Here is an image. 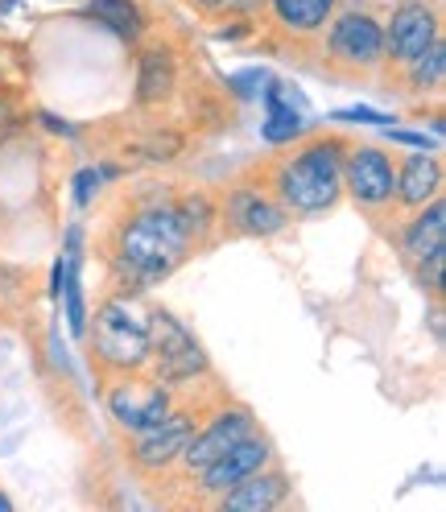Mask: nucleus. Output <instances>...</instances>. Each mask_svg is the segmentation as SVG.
<instances>
[{
    "label": "nucleus",
    "mask_w": 446,
    "mask_h": 512,
    "mask_svg": "<svg viewBox=\"0 0 446 512\" xmlns=\"http://www.w3.org/2000/svg\"><path fill=\"white\" fill-rule=\"evenodd\" d=\"M186 252H190V236L182 232L174 203H153L116 232L112 261L124 281H133V290H145V285L170 277Z\"/></svg>",
    "instance_id": "1"
},
{
    "label": "nucleus",
    "mask_w": 446,
    "mask_h": 512,
    "mask_svg": "<svg viewBox=\"0 0 446 512\" xmlns=\"http://www.w3.org/2000/svg\"><path fill=\"white\" fill-rule=\"evenodd\" d=\"M343 141L310 137L290 162L273 174V195L290 215H323L343 195Z\"/></svg>",
    "instance_id": "2"
},
{
    "label": "nucleus",
    "mask_w": 446,
    "mask_h": 512,
    "mask_svg": "<svg viewBox=\"0 0 446 512\" xmlns=\"http://www.w3.org/2000/svg\"><path fill=\"white\" fill-rule=\"evenodd\" d=\"M91 364L124 376V372H141L149 368V314L141 310L137 298H108L95 310V327H91Z\"/></svg>",
    "instance_id": "3"
},
{
    "label": "nucleus",
    "mask_w": 446,
    "mask_h": 512,
    "mask_svg": "<svg viewBox=\"0 0 446 512\" xmlns=\"http://www.w3.org/2000/svg\"><path fill=\"white\" fill-rule=\"evenodd\" d=\"M385 67V29L372 13L347 9L331 17L327 34V71L343 79H368Z\"/></svg>",
    "instance_id": "4"
},
{
    "label": "nucleus",
    "mask_w": 446,
    "mask_h": 512,
    "mask_svg": "<svg viewBox=\"0 0 446 512\" xmlns=\"http://www.w3.org/2000/svg\"><path fill=\"white\" fill-rule=\"evenodd\" d=\"M149 364L162 384H186L207 372V356H203L199 339L166 310L149 314Z\"/></svg>",
    "instance_id": "5"
},
{
    "label": "nucleus",
    "mask_w": 446,
    "mask_h": 512,
    "mask_svg": "<svg viewBox=\"0 0 446 512\" xmlns=\"http://www.w3.org/2000/svg\"><path fill=\"white\" fill-rule=\"evenodd\" d=\"M343 186L364 211L380 215L397 203V166L376 145H352L343 153Z\"/></svg>",
    "instance_id": "6"
},
{
    "label": "nucleus",
    "mask_w": 446,
    "mask_h": 512,
    "mask_svg": "<svg viewBox=\"0 0 446 512\" xmlns=\"http://www.w3.org/2000/svg\"><path fill=\"white\" fill-rule=\"evenodd\" d=\"M174 409V397H170V389L162 380H145V376H137V372H124L112 389H108V413L116 418V426H124V430H149V426H157L166 418V413Z\"/></svg>",
    "instance_id": "7"
},
{
    "label": "nucleus",
    "mask_w": 446,
    "mask_h": 512,
    "mask_svg": "<svg viewBox=\"0 0 446 512\" xmlns=\"http://www.w3.org/2000/svg\"><path fill=\"white\" fill-rule=\"evenodd\" d=\"M195 430H199V413H195V409H170L157 426L137 430V438H133V446H129V459H133L141 471L157 475V471H166V467H174V463L182 459L186 442L195 438Z\"/></svg>",
    "instance_id": "8"
},
{
    "label": "nucleus",
    "mask_w": 446,
    "mask_h": 512,
    "mask_svg": "<svg viewBox=\"0 0 446 512\" xmlns=\"http://www.w3.org/2000/svg\"><path fill=\"white\" fill-rule=\"evenodd\" d=\"M438 5L434 0H401L385 29V62L389 67H409L422 50L438 42Z\"/></svg>",
    "instance_id": "9"
},
{
    "label": "nucleus",
    "mask_w": 446,
    "mask_h": 512,
    "mask_svg": "<svg viewBox=\"0 0 446 512\" xmlns=\"http://www.w3.org/2000/svg\"><path fill=\"white\" fill-rule=\"evenodd\" d=\"M223 223L236 236H277L285 223H290V211L281 207L277 195L257 186H236L228 195V207H223Z\"/></svg>",
    "instance_id": "10"
},
{
    "label": "nucleus",
    "mask_w": 446,
    "mask_h": 512,
    "mask_svg": "<svg viewBox=\"0 0 446 512\" xmlns=\"http://www.w3.org/2000/svg\"><path fill=\"white\" fill-rule=\"evenodd\" d=\"M269 442L265 438H257V434H248V438H240L236 446H228L215 463H207L203 471H199V492L203 496H211V500H219L223 492H232L244 475H252V471H261L265 463H269Z\"/></svg>",
    "instance_id": "11"
},
{
    "label": "nucleus",
    "mask_w": 446,
    "mask_h": 512,
    "mask_svg": "<svg viewBox=\"0 0 446 512\" xmlns=\"http://www.w3.org/2000/svg\"><path fill=\"white\" fill-rule=\"evenodd\" d=\"M248 434H252V413L248 409H223V413H215V418H211V426L195 430V438L186 442V451H182L178 463L199 475L207 463H215L223 451H228V446H236Z\"/></svg>",
    "instance_id": "12"
},
{
    "label": "nucleus",
    "mask_w": 446,
    "mask_h": 512,
    "mask_svg": "<svg viewBox=\"0 0 446 512\" xmlns=\"http://www.w3.org/2000/svg\"><path fill=\"white\" fill-rule=\"evenodd\" d=\"M285 496H290V479H285L281 471H265L261 467V471L244 475L232 492H223L219 508H228V512H265V508L285 504Z\"/></svg>",
    "instance_id": "13"
},
{
    "label": "nucleus",
    "mask_w": 446,
    "mask_h": 512,
    "mask_svg": "<svg viewBox=\"0 0 446 512\" xmlns=\"http://www.w3.org/2000/svg\"><path fill=\"white\" fill-rule=\"evenodd\" d=\"M442 190V166L430 149L405 157L397 166V203L401 207H426L430 199H438Z\"/></svg>",
    "instance_id": "14"
},
{
    "label": "nucleus",
    "mask_w": 446,
    "mask_h": 512,
    "mask_svg": "<svg viewBox=\"0 0 446 512\" xmlns=\"http://www.w3.org/2000/svg\"><path fill=\"white\" fill-rule=\"evenodd\" d=\"M339 0H269V9L277 17V25L294 38H318L327 34V25L335 17Z\"/></svg>",
    "instance_id": "15"
},
{
    "label": "nucleus",
    "mask_w": 446,
    "mask_h": 512,
    "mask_svg": "<svg viewBox=\"0 0 446 512\" xmlns=\"http://www.w3.org/2000/svg\"><path fill=\"white\" fill-rule=\"evenodd\" d=\"M401 248H405V256L413 265L426 261V256L446 252V207H442V199H430V207L422 215L409 219V228L401 236Z\"/></svg>",
    "instance_id": "16"
},
{
    "label": "nucleus",
    "mask_w": 446,
    "mask_h": 512,
    "mask_svg": "<svg viewBox=\"0 0 446 512\" xmlns=\"http://www.w3.org/2000/svg\"><path fill=\"white\" fill-rule=\"evenodd\" d=\"M178 87V67H174V54L153 46L141 54L137 62V104H166Z\"/></svg>",
    "instance_id": "17"
},
{
    "label": "nucleus",
    "mask_w": 446,
    "mask_h": 512,
    "mask_svg": "<svg viewBox=\"0 0 446 512\" xmlns=\"http://www.w3.org/2000/svg\"><path fill=\"white\" fill-rule=\"evenodd\" d=\"M265 108H269V120H265V141L269 145H285V141H298L306 133V120L302 112L294 108V91H285L281 83L265 87Z\"/></svg>",
    "instance_id": "18"
},
{
    "label": "nucleus",
    "mask_w": 446,
    "mask_h": 512,
    "mask_svg": "<svg viewBox=\"0 0 446 512\" xmlns=\"http://www.w3.org/2000/svg\"><path fill=\"white\" fill-rule=\"evenodd\" d=\"M58 285H62V302H67V323L75 335L87 331V306H83V290H79V252L71 244V252L62 256V265H58Z\"/></svg>",
    "instance_id": "19"
},
{
    "label": "nucleus",
    "mask_w": 446,
    "mask_h": 512,
    "mask_svg": "<svg viewBox=\"0 0 446 512\" xmlns=\"http://www.w3.org/2000/svg\"><path fill=\"white\" fill-rule=\"evenodd\" d=\"M409 75V87L413 91H438L442 79H446V42L438 38L430 50H422L418 58L409 62V67H401Z\"/></svg>",
    "instance_id": "20"
},
{
    "label": "nucleus",
    "mask_w": 446,
    "mask_h": 512,
    "mask_svg": "<svg viewBox=\"0 0 446 512\" xmlns=\"http://www.w3.org/2000/svg\"><path fill=\"white\" fill-rule=\"evenodd\" d=\"M91 17H100L104 25H112L124 38L141 34V13H137L133 0H91Z\"/></svg>",
    "instance_id": "21"
},
{
    "label": "nucleus",
    "mask_w": 446,
    "mask_h": 512,
    "mask_svg": "<svg viewBox=\"0 0 446 512\" xmlns=\"http://www.w3.org/2000/svg\"><path fill=\"white\" fill-rule=\"evenodd\" d=\"M442 265H446V252L418 261V281H422V290L434 294V298H442Z\"/></svg>",
    "instance_id": "22"
},
{
    "label": "nucleus",
    "mask_w": 446,
    "mask_h": 512,
    "mask_svg": "<svg viewBox=\"0 0 446 512\" xmlns=\"http://www.w3.org/2000/svg\"><path fill=\"white\" fill-rule=\"evenodd\" d=\"M389 137L401 141V145H413V149H434V141L426 133H405V128H389Z\"/></svg>",
    "instance_id": "23"
},
{
    "label": "nucleus",
    "mask_w": 446,
    "mask_h": 512,
    "mask_svg": "<svg viewBox=\"0 0 446 512\" xmlns=\"http://www.w3.org/2000/svg\"><path fill=\"white\" fill-rule=\"evenodd\" d=\"M75 186H79V190H75V199H79V203H91V190L100 186V174H95V170H83V174L75 178Z\"/></svg>",
    "instance_id": "24"
},
{
    "label": "nucleus",
    "mask_w": 446,
    "mask_h": 512,
    "mask_svg": "<svg viewBox=\"0 0 446 512\" xmlns=\"http://www.w3.org/2000/svg\"><path fill=\"white\" fill-rule=\"evenodd\" d=\"M335 120H360V124H385L389 116H380L372 108H352V112H335Z\"/></svg>",
    "instance_id": "25"
},
{
    "label": "nucleus",
    "mask_w": 446,
    "mask_h": 512,
    "mask_svg": "<svg viewBox=\"0 0 446 512\" xmlns=\"http://www.w3.org/2000/svg\"><path fill=\"white\" fill-rule=\"evenodd\" d=\"M257 83H265V71H244V75L232 79V87H236L240 95H252V91H257Z\"/></svg>",
    "instance_id": "26"
},
{
    "label": "nucleus",
    "mask_w": 446,
    "mask_h": 512,
    "mask_svg": "<svg viewBox=\"0 0 446 512\" xmlns=\"http://www.w3.org/2000/svg\"><path fill=\"white\" fill-rule=\"evenodd\" d=\"M195 9H203V13H219V9H228L232 0H190Z\"/></svg>",
    "instance_id": "27"
},
{
    "label": "nucleus",
    "mask_w": 446,
    "mask_h": 512,
    "mask_svg": "<svg viewBox=\"0 0 446 512\" xmlns=\"http://www.w3.org/2000/svg\"><path fill=\"white\" fill-rule=\"evenodd\" d=\"M13 112V100H9V91H0V120H9Z\"/></svg>",
    "instance_id": "28"
},
{
    "label": "nucleus",
    "mask_w": 446,
    "mask_h": 512,
    "mask_svg": "<svg viewBox=\"0 0 446 512\" xmlns=\"http://www.w3.org/2000/svg\"><path fill=\"white\" fill-rule=\"evenodd\" d=\"M0 508H13V500H9L5 492H0Z\"/></svg>",
    "instance_id": "29"
}]
</instances>
